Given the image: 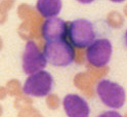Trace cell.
<instances>
[{"mask_svg": "<svg viewBox=\"0 0 127 117\" xmlns=\"http://www.w3.org/2000/svg\"><path fill=\"white\" fill-rule=\"evenodd\" d=\"M124 12H125V14L127 15V4H126V6L124 7Z\"/></svg>", "mask_w": 127, "mask_h": 117, "instance_id": "13", "label": "cell"}, {"mask_svg": "<svg viewBox=\"0 0 127 117\" xmlns=\"http://www.w3.org/2000/svg\"><path fill=\"white\" fill-rule=\"evenodd\" d=\"M44 56L47 62L57 67H66L73 63L75 51L66 39L46 41L44 46Z\"/></svg>", "mask_w": 127, "mask_h": 117, "instance_id": "1", "label": "cell"}, {"mask_svg": "<svg viewBox=\"0 0 127 117\" xmlns=\"http://www.w3.org/2000/svg\"><path fill=\"white\" fill-rule=\"evenodd\" d=\"M68 35L71 39V42L80 48L90 45L95 38L93 25L89 21L84 19L71 22L68 28Z\"/></svg>", "mask_w": 127, "mask_h": 117, "instance_id": "4", "label": "cell"}, {"mask_svg": "<svg viewBox=\"0 0 127 117\" xmlns=\"http://www.w3.org/2000/svg\"><path fill=\"white\" fill-rule=\"evenodd\" d=\"M96 92L101 102L110 108H121L125 103L124 88L113 81L100 80L96 85Z\"/></svg>", "mask_w": 127, "mask_h": 117, "instance_id": "3", "label": "cell"}, {"mask_svg": "<svg viewBox=\"0 0 127 117\" xmlns=\"http://www.w3.org/2000/svg\"><path fill=\"white\" fill-rule=\"evenodd\" d=\"M125 42H126V45H127V31L125 32Z\"/></svg>", "mask_w": 127, "mask_h": 117, "instance_id": "14", "label": "cell"}, {"mask_svg": "<svg viewBox=\"0 0 127 117\" xmlns=\"http://www.w3.org/2000/svg\"><path fill=\"white\" fill-rule=\"evenodd\" d=\"M68 34V27L66 22L59 18L47 19L42 26V35L45 41L66 39Z\"/></svg>", "mask_w": 127, "mask_h": 117, "instance_id": "8", "label": "cell"}, {"mask_svg": "<svg viewBox=\"0 0 127 117\" xmlns=\"http://www.w3.org/2000/svg\"><path fill=\"white\" fill-rule=\"evenodd\" d=\"M46 64L47 60L44 53L39 50L36 43L33 41H28L23 53L22 66L24 72L28 75H31L43 70V68L46 67Z\"/></svg>", "mask_w": 127, "mask_h": 117, "instance_id": "5", "label": "cell"}, {"mask_svg": "<svg viewBox=\"0 0 127 117\" xmlns=\"http://www.w3.org/2000/svg\"><path fill=\"white\" fill-rule=\"evenodd\" d=\"M53 86V78L49 72L41 70L31 74L23 85V91L30 97L42 98L51 91Z\"/></svg>", "mask_w": 127, "mask_h": 117, "instance_id": "2", "label": "cell"}, {"mask_svg": "<svg viewBox=\"0 0 127 117\" xmlns=\"http://www.w3.org/2000/svg\"><path fill=\"white\" fill-rule=\"evenodd\" d=\"M77 1L80 2V3H82V4H89V3L93 2L94 0H77Z\"/></svg>", "mask_w": 127, "mask_h": 117, "instance_id": "11", "label": "cell"}, {"mask_svg": "<svg viewBox=\"0 0 127 117\" xmlns=\"http://www.w3.org/2000/svg\"><path fill=\"white\" fill-rule=\"evenodd\" d=\"M63 106L68 117H89L88 104L78 95H67L63 100Z\"/></svg>", "mask_w": 127, "mask_h": 117, "instance_id": "7", "label": "cell"}, {"mask_svg": "<svg viewBox=\"0 0 127 117\" xmlns=\"http://www.w3.org/2000/svg\"><path fill=\"white\" fill-rule=\"evenodd\" d=\"M111 1H113V2H122V1H124V0H111Z\"/></svg>", "mask_w": 127, "mask_h": 117, "instance_id": "12", "label": "cell"}, {"mask_svg": "<svg viewBox=\"0 0 127 117\" xmlns=\"http://www.w3.org/2000/svg\"><path fill=\"white\" fill-rule=\"evenodd\" d=\"M126 117H127V116H126Z\"/></svg>", "mask_w": 127, "mask_h": 117, "instance_id": "15", "label": "cell"}, {"mask_svg": "<svg viewBox=\"0 0 127 117\" xmlns=\"http://www.w3.org/2000/svg\"><path fill=\"white\" fill-rule=\"evenodd\" d=\"M36 8L44 18H54L62 10V0H37Z\"/></svg>", "mask_w": 127, "mask_h": 117, "instance_id": "9", "label": "cell"}, {"mask_svg": "<svg viewBox=\"0 0 127 117\" xmlns=\"http://www.w3.org/2000/svg\"><path fill=\"white\" fill-rule=\"evenodd\" d=\"M97 117H122V116L116 111H107V112L101 113Z\"/></svg>", "mask_w": 127, "mask_h": 117, "instance_id": "10", "label": "cell"}, {"mask_svg": "<svg viewBox=\"0 0 127 117\" xmlns=\"http://www.w3.org/2000/svg\"><path fill=\"white\" fill-rule=\"evenodd\" d=\"M112 56V44L108 39L94 40L86 50V59L94 67L106 66Z\"/></svg>", "mask_w": 127, "mask_h": 117, "instance_id": "6", "label": "cell"}]
</instances>
